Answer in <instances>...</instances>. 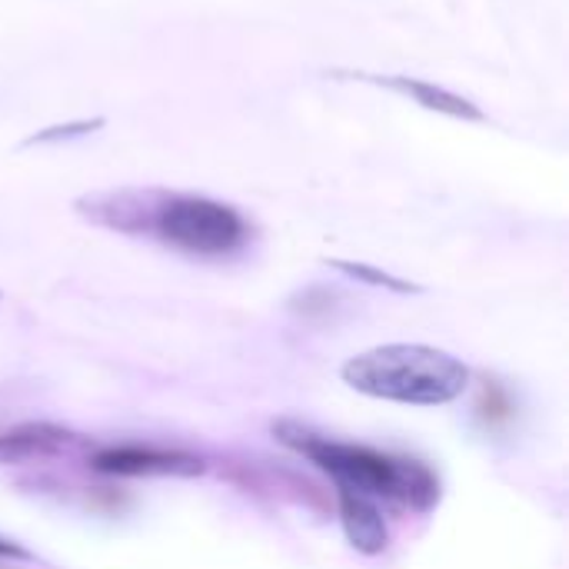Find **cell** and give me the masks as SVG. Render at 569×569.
<instances>
[{"instance_id": "6da1fadb", "label": "cell", "mask_w": 569, "mask_h": 569, "mask_svg": "<svg viewBox=\"0 0 569 569\" xmlns=\"http://www.w3.org/2000/svg\"><path fill=\"white\" fill-rule=\"evenodd\" d=\"M77 210L120 233H153L190 257H230L250 240V220L233 203L203 193L120 190L87 197Z\"/></svg>"}, {"instance_id": "7a4b0ae2", "label": "cell", "mask_w": 569, "mask_h": 569, "mask_svg": "<svg viewBox=\"0 0 569 569\" xmlns=\"http://www.w3.org/2000/svg\"><path fill=\"white\" fill-rule=\"evenodd\" d=\"M273 437L293 453L307 457L317 470H323L337 483V490L360 493L373 503H400L417 513H427L440 503V477L420 460L333 440L297 420H277Z\"/></svg>"}, {"instance_id": "3957f363", "label": "cell", "mask_w": 569, "mask_h": 569, "mask_svg": "<svg viewBox=\"0 0 569 569\" xmlns=\"http://www.w3.org/2000/svg\"><path fill=\"white\" fill-rule=\"evenodd\" d=\"M350 390L403 407H447L470 387V370L447 350L427 343H387L340 367Z\"/></svg>"}, {"instance_id": "277c9868", "label": "cell", "mask_w": 569, "mask_h": 569, "mask_svg": "<svg viewBox=\"0 0 569 569\" xmlns=\"http://www.w3.org/2000/svg\"><path fill=\"white\" fill-rule=\"evenodd\" d=\"M93 470L110 477H197L203 473V460L183 450L163 447H107L93 457Z\"/></svg>"}, {"instance_id": "5b68a950", "label": "cell", "mask_w": 569, "mask_h": 569, "mask_svg": "<svg viewBox=\"0 0 569 569\" xmlns=\"http://www.w3.org/2000/svg\"><path fill=\"white\" fill-rule=\"evenodd\" d=\"M337 507H340V527L347 533V543L357 553L377 557L390 547V527L383 520L380 503H373L360 493L337 490Z\"/></svg>"}, {"instance_id": "8992f818", "label": "cell", "mask_w": 569, "mask_h": 569, "mask_svg": "<svg viewBox=\"0 0 569 569\" xmlns=\"http://www.w3.org/2000/svg\"><path fill=\"white\" fill-rule=\"evenodd\" d=\"M363 80L390 87V90L410 97L413 103H420V107H427L433 113H447V117H457V120H487V113L473 100H467V97H460V93H453L447 87H437L430 80H420V77H370V73H363Z\"/></svg>"}, {"instance_id": "52a82bcc", "label": "cell", "mask_w": 569, "mask_h": 569, "mask_svg": "<svg viewBox=\"0 0 569 569\" xmlns=\"http://www.w3.org/2000/svg\"><path fill=\"white\" fill-rule=\"evenodd\" d=\"M67 443H70L67 430L47 427V423H27V427L0 433V463H20V460H33V457H50V453L63 450Z\"/></svg>"}, {"instance_id": "ba28073f", "label": "cell", "mask_w": 569, "mask_h": 569, "mask_svg": "<svg viewBox=\"0 0 569 569\" xmlns=\"http://www.w3.org/2000/svg\"><path fill=\"white\" fill-rule=\"evenodd\" d=\"M330 267L340 270V273H347V277H353V280H360V283H370V287H387V290H397V293H417V290H420L417 283H407V280H400V277H393V273H387V270H377V267H370V263L330 260Z\"/></svg>"}, {"instance_id": "9c48e42d", "label": "cell", "mask_w": 569, "mask_h": 569, "mask_svg": "<svg viewBox=\"0 0 569 569\" xmlns=\"http://www.w3.org/2000/svg\"><path fill=\"white\" fill-rule=\"evenodd\" d=\"M103 120H80V123H67V127H47L33 137H27V143H53V140H67V137H83L93 133V127H100Z\"/></svg>"}, {"instance_id": "30bf717a", "label": "cell", "mask_w": 569, "mask_h": 569, "mask_svg": "<svg viewBox=\"0 0 569 569\" xmlns=\"http://www.w3.org/2000/svg\"><path fill=\"white\" fill-rule=\"evenodd\" d=\"M27 560V550L23 547H17V543H10V540H0V560Z\"/></svg>"}]
</instances>
